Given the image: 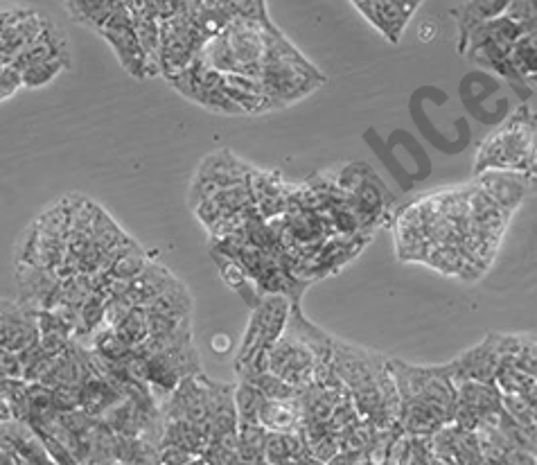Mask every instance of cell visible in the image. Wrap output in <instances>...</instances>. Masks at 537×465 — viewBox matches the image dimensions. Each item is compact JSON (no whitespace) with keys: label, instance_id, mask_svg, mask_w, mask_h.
<instances>
[{"label":"cell","instance_id":"obj_22","mask_svg":"<svg viewBox=\"0 0 537 465\" xmlns=\"http://www.w3.org/2000/svg\"><path fill=\"white\" fill-rule=\"evenodd\" d=\"M210 348H213L217 355H228L233 350V341L228 335H215L213 341H210Z\"/></svg>","mask_w":537,"mask_h":465},{"label":"cell","instance_id":"obj_13","mask_svg":"<svg viewBox=\"0 0 537 465\" xmlns=\"http://www.w3.org/2000/svg\"><path fill=\"white\" fill-rule=\"evenodd\" d=\"M264 400L267 398H264L262 393L255 389V386L240 380V384H237L235 391H233L237 420H240V423H244V425H258V416H260Z\"/></svg>","mask_w":537,"mask_h":465},{"label":"cell","instance_id":"obj_12","mask_svg":"<svg viewBox=\"0 0 537 465\" xmlns=\"http://www.w3.org/2000/svg\"><path fill=\"white\" fill-rule=\"evenodd\" d=\"M510 66H513L517 80L522 82H535L537 70V48H535V34H526L519 39L513 48H510Z\"/></svg>","mask_w":537,"mask_h":465},{"label":"cell","instance_id":"obj_8","mask_svg":"<svg viewBox=\"0 0 537 465\" xmlns=\"http://www.w3.org/2000/svg\"><path fill=\"white\" fill-rule=\"evenodd\" d=\"M176 283V278L161 265H152L149 262L147 269L140 274L136 280H131L127 292H125V301L134 307H145L154 301V298L167 292L172 285Z\"/></svg>","mask_w":537,"mask_h":465},{"label":"cell","instance_id":"obj_15","mask_svg":"<svg viewBox=\"0 0 537 465\" xmlns=\"http://www.w3.org/2000/svg\"><path fill=\"white\" fill-rule=\"evenodd\" d=\"M66 12L70 19L84 23L88 28L102 32L113 12V3H66Z\"/></svg>","mask_w":537,"mask_h":465},{"label":"cell","instance_id":"obj_25","mask_svg":"<svg viewBox=\"0 0 537 465\" xmlns=\"http://www.w3.org/2000/svg\"><path fill=\"white\" fill-rule=\"evenodd\" d=\"M109 465H127V463H120V461H113V463H109Z\"/></svg>","mask_w":537,"mask_h":465},{"label":"cell","instance_id":"obj_7","mask_svg":"<svg viewBox=\"0 0 537 465\" xmlns=\"http://www.w3.org/2000/svg\"><path fill=\"white\" fill-rule=\"evenodd\" d=\"M418 7L420 3H355V10L362 12L366 21H371L391 43L402 39V32Z\"/></svg>","mask_w":537,"mask_h":465},{"label":"cell","instance_id":"obj_1","mask_svg":"<svg viewBox=\"0 0 537 465\" xmlns=\"http://www.w3.org/2000/svg\"><path fill=\"white\" fill-rule=\"evenodd\" d=\"M488 170L519 172L533 179L535 172V116L531 109H517L506 125L483 140L474 174Z\"/></svg>","mask_w":537,"mask_h":465},{"label":"cell","instance_id":"obj_9","mask_svg":"<svg viewBox=\"0 0 537 465\" xmlns=\"http://www.w3.org/2000/svg\"><path fill=\"white\" fill-rule=\"evenodd\" d=\"M258 425L269 434L298 432L303 425L301 407H298L296 400H264Z\"/></svg>","mask_w":537,"mask_h":465},{"label":"cell","instance_id":"obj_19","mask_svg":"<svg viewBox=\"0 0 537 465\" xmlns=\"http://www.w3.org/2000/svg\"><path fill=\"white\" fill-rule=\"evenodd\" d=\"M23 89V77L12 66H0V102L10 100L12 95Z\"/></svg>","mask_w":537,"mask_h":465},{"label":"cell","instance_id":"obj_3","mask_svg":"<svg viewBox=\"0 0 537 465\" xmlns=\"http://www.w3.org/2000/svg\"><path fill=\"white\" fill-rule=\"evenodd\" d=\"M267 373L280 377V380L307 389L314 384V355L301 339L285 330L267 353Z\"/></svg>","mask_w":537,"mask_h":465},{"label":"cell","instance_id":"obj_5","mask_svg":"<svg viewBox=\"0 0 537 465\" xmlns=\"http://www.w3.org/2000/svg\"><path fill=\"white\" fill-rule=\"evenodd\" d=\"M100 34L111 43L113 52H116L122 68H125L129 75L138 77V80L140 77H147V59L136 39L134 21H131L127 3H113V12Z\"/></svg>","mask_w":537,"mask_h":465},{"label":"cell","instance_id":"obj_16","mask_svg":"<svg viewBox=\"0 0 537 465\" xmlns=\"http://www.w3.org/2000/svg\"><path fill=\"white\" fill-rule=\"evenodd\" d=\"M244 382L255 386V389H258L267 400H298V396L303 393V389H296V386L283 382L280 377L271 373L251 375V377H246Z\"/></svg>","mask_w":537,"mask_h":465},{"label":"cell","instance_id":"obj_11","mask_svg":"<svg viewBox=\"0 0 537 465\" xmlns=\"http://www.w3.org/2000/svg\"><path fill=\"white\" fill-rule=\"evenodd\" d=\"M147 265H149V260L145 256V251L140 249L136 242H131L120 251V256L113 260V265L109 267L107 274L111 278L122 280V283H131V280H136L140 274H143Z\"/></svg>","mask_w":537,"mask_h":465},{"label":"cell","instance_id":"obj_18","mask_svg":"<svg viewBox=\"0 0 537 465\" xmlns=\"http://www.w3.org/2000/svg\"><path fill=\"white\" fill-rule=\"evenodd\" d=\"M68 64H70L68 59L41 61V64L32 66V68L25 70V73H21L23 86H25V89H39V86H46V84H50L52 80H55L61 70L68 68Z\"/></svg>","mask_w":537,"mask_h":465},{"label":"cell","instance_id":"obj_10","mask_svg":"<svg viewBox=\"0 0 537 465\" xmlns=\"http://www.w3.org/2000/svg\"><path fill=\"white\" fill-rule=\"evenodd\" d=\"M508 10L506 0H483V3H459L452 7V16L459 23V46L465 37L481 23H488L492 19H499Z\"/></svg>","mask_w":537,"mask_h":465},{"label":"cell","instance_id":"obj_6","mask_svg":"<svg viewBox=\"0 0 537 465\" xmlns=\"http://www.w3.org/2000/svg\"><path fill=\"white\" fill-rule=\"evenodd\" d=\"M531 179L519 172H506V170H488L479 174L477 186L486 195L492 204L504 210V213L513 215V210L522 204V199L528 190Z\"/></svg>","mask_w":537,"mask_h":465},{"label":"cell","instance_id":"obj_14","mask_svg":"<svg viewBox=\"0 0 537 465\" xmlns=\"http://www.w3.org/2000/svg\"><path fill=\"white\" fill-rule=\"evenodd\" d=\"M127 348H138L149 337V314L145 307H131L127 319L113 330Z\"/></svg>","mask_w":537,"mask_h":465},{"label":"cell","instance_id":"obj_4","mask_svg":"<svg viewBox=\"0 0 537 465\" xmlns=\"http://www.w3.org/2000/svg\"><path fill=\"white\" fill-rule=\"evenodd\" d=\"M253 168H249L244 161L233 156L228 149H222L201 163V168L192 183V206H199L201 201H206L219 190L244 186L249 183Z\"/></svg>","mask_w":537,"mask_h":465},{"label":"cell","instance_id":"obj_21","mask_svg":"<svg viewBox=\"0 0 537 465\" xmlns=\"http://www.w3.org/2000/svg\"><path fill=\"white\" fill-rule=\"evenodd\" d=\"M362 461H364V454L362 452L339 450L325 465H359Z\"/></svg>","mask_w":537,"mask_h":465},{"label":"cell","instance_id":"obj_2","mask_svg":"<svg viewBox=\"0 0 537 465\" xmlns=\"http://www.w3.org/2000/svg\"><path fill=\"white\" fill-rule=\"evenodd\" d=\"M289 310H292V303L285 296L264 294L260 298V303L253 307L249 328L244 332L235 368L246 366L255 355L271 348V344L285 332Z\"/></svg>","mask_w":537,"mask_h":465},{"label":"cell","instance_id":"obj_20","mask_svg":"<svg viewBox=\"0 0 537 465\" xmlns=\"http://www.w3.org/2000/svg\"><path fill=\"white\" fill-rule=\"evenodd\" d=\"M0 380H23V364L16 353L0 348Z\"/></svg>","mask_w":537,"mask_h":465},{"label":"cell","instance_id":"obj_23","mask_svg":"<svg viewBox=\"0 0 537 465\" xmlns=\"http://www.w3.org/2000/svg\"><path fill=\"white\" fill-rule=\"evenodd\" d=\"M436 25L434 23H425V25H422V28H420V39L422 41H431V39H436Z\"/></svg>","mask_w":537,"mask_h":465},{"label":"cell","instance_id":"obj_24","mask_svg":"<svg viewBox=\"0 0 537 465\" xmlns=\"http://www.w3.org/2000/svg\"><path fill=\"white\" fill-rule=\"evenodd\" d=\"M7 420H14L12 418V411H10V405H7L5 398L0 396V425L7 423Z\"/></svg>","mask_w":537,"mask_h":465},{"label":"cell","instance_id":"obj_17","mask_svg":"<svg viewBox=\"0 0 537 465\" xmlns=\"http://www.w3.org/2000/svg\"><path fill=\"white\" fill-rule=\"evenodd\" d=\"M0 396L10 405L12 418L28 423V382L25 380H0Z\"/></svg>","mask_w":537,"mask_h":465}]
</instances>
